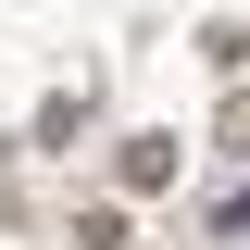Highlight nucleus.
<instances>
[{
  "label": "nucleus",
  "instance_id": "1",
  "mask_svg": "<svg viewBox=\"0 0 250 250\" xmlns=\"http://www.w3.org/2000/svg\"><path fill=\"white\" fill-rule=\"evenodd\" d=\"M175 175V138H125V188H163Z\"/></svg>",
  "mask_w": 250,
  "mask_h": 250
}]
</instances>
